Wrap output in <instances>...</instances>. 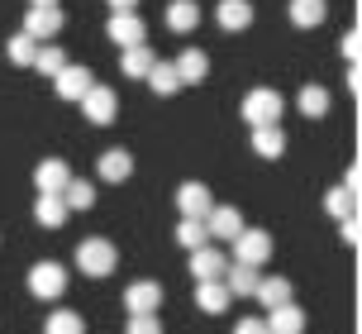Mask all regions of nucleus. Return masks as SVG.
<instances>
[{"label":"nucleus","mask_w":362,"mask_h":334,"mask_svg":"<svg viewBox=\"0 0 362 334\" xmlns=\"http://www.w3.org/2000/svg\"><path fill=\"white\" fill-rule=\"evenodd\" d=\"M281 110H286V100L276 91H267V86H257V91L243 96V120H248V125H276Z\"/></svg>","instance_id":"3"},{"label":"nucleus","mask_w":362,"mask_h":334,"mask_svg":"<svg viewBox=\"0 0 362 334\" xmlns=\"http://www.w3.org/2000/svg\"><path fill=\"white\" fill-rule=\"evenodd\" d=\"M124 334H163V325H158V316H129Z\"/></svg>","instance_id":"34"},{"label":"nucleus","mask_w":362,"mask_h":334,"mask_svg":"<svg viewBox=\"0 0 362 334\" xmlns=\"http://www.w3.org/2000/svg\"><path fill=\"white\" fill-rule=\"evenodd\" d=\"M229 243H234V258H238V263H253V267H262V263L272 258V234H267V229H248V224H243V229H238Z\"/></svg>","instance_id":"4"},{"label":"nucleus","mask_w":362,"mask_h":334,"mask_svg":"<svg viewBox=\"0 0 362 334\" xmlns=\"http://www.w3.org/2000/svg\"><path fill=\"white\" fill-rule=\"evenodd\" d=\"M81 110H86L90 125H115V115H119V96L100 86V81H90L86 96H81Z\"/></svg>","instance_id":"5"},{"label":"nucleus","mask_w":362,"mask_h":334,"mask_svg":"<svg viewBox=\"0 0 362 334\" xmlns=\"http://www.w3.org/2000/svg\"><path fill=\"white\" fill-rule=\"evenodd\" d=\"M296 105H300L305 120H325V115H329V91H325V86H305Z\"/></svg>","instance_id":"30"},{"label":"nucleus","mask_w":362,"mask_h":334,"mask_svg":"<svg viewBox=\"0 0 362 334\" xmlns=\"http://www.w3.org/2000/svg\"><path fill=\"white\" fill-rule=\"evenodd\" d=\"M67 201H62V191H38V201H34V220L43 224V229H62L67 224Z\"/></svg>","instance_id":"11"},{"label":"nucleus","mask_w":362,"mask_h":334,"mask_svg":"<svg viewBox=\"0 0 362 334\" xmlns=\"http://www.w3.org/2000/svg\"><path fill=\"white\" fill-rule=\"evenodd\" d=\"M215 24L229 29V34L248 29V24H253V5H248V0H219L215 5Z\"/></svg>","instance_id":"16"},{"label":"nucleus","mask_w":362,"mask_h":334,"mask_svg":"<svg viewBox=\"0 0 362 334\" xmlns=\"http://www.w3.org/2000/svg\"><path fill=\"white\" fill-rule=\"evenodd\" d=\"M119 267V248L110 239H100V234H90V239H81L76 243V272H86V277H110Z\"/></svg>","instance_id":"1"},{"label":"nucleus","mask_w":362,"mask_h":334,"mask_svg":"<svg viewBox=\"0 0 362 334\" xmlns=\"http://www.w3.org/2000/svg\"><path fill=\"white\" fill-rule=\"evenodd\" d=\"M144 81H148V86H153L158 96H177V86H181V76H177V62H153Z\"/></svg>","instance_id":"25"},{"label":"nucleus","mask_w":362,"mask_h":334,"mask_svg":"<svg viewBox=\"0 0 362 334\" xmlns=\"http://www.w3.org/2000/svg\"><path fill=\"white\" fill-rule=\"evenodd\" d=\"M344 243H358V215H348V220H344Z\"/></svg>","instance_id":"37"},{"label":"nucleus","mask_w":362,"mask_h":334,"mask_svg":"<svg viewBox=\"0 0 362 334\" xmlns=\"http://www.w3.org/2000/svg\"><path fill=\"white\" fill-rule=\"evenodd\" d=\"M124 306H129V316H153V311L163 306V287H158V282H129Z\"/></svg>","instance_id":"9"},{"label":"nucleus","mask_w":362,"mask_h":334,"mask_svg":"<svg viewBox=\"0 0 362 334\" xmlns=\"http://www.w3.org/2000/svg\"><path fill=\"white\" fill-rule=\"evenodd\" d=\"M253 296H257V301H262V306L272 311V306L291 301V282H286V277H262V282H257V292H253Z\"/></svg>","instance_id":"31"},{"label":"nucleus","mask_w":362,"mask_h":334,"mask_svg":"<svg viewBox=\"0 0 362 334\" xmlns=\"http://www.w3.org/2000/svg\"><path fill=\"white\" fill-rule=\"evenodd\" d=\"M153 62H158V57H153V48H148V43H129V48H124V57H119V72H124V76H134V81H144Z\"/></svg>","instance_id":"20"},{"label":"nucleus","mask_w":362,"mask_h":334,"mask_svg":"<svg viewBox=\"0 0 362 334\" xmlns=\"http://www.w3.org/2000/svg\"><path fill=\"white\" fill-rule=\"evenodd\" d=\"M344 57H348V62H358V34H353V29L344 34Z\"/></svg>","instance_id":"36"},{"label":"nucleus","mask_w":362,"mask_h":334,"mask_svg":"<svg viewBox=\"0 0 362 334\" xmlns=\"http://www.w3.org/2000/svg\"><path fill=\"white\" fill-rule=\"evenodd\" d=\"M267 334H305V311L296 306V301H281V306H272L267 311Z\"/></svg>","instance_id":"10"},{"label":"nucleus","mask_w":362,"mask_h":334,"mask_svg":"<svg viewBox=\"0 0 362 334\" xmlns=\"http://www.w3.org/2000/svg\"><path fill=\"white\" fill-rule=\"evenodd\" d=\"M234 334H267V325L248 316V320H238V325H234Z\"/></svg>","instance_id":"35"},{"label":"nucleus","mask_w":362,"mask_h":334,"mask_svg":"<svg viewBox=\"0 0 362 334\" xmlns=\"http://www.w3.org/2000/svg\"><path fill=\"white\" fill-rule=\"evenodd\" d=\"M229 287H224V277H210V282H200L196 287V306L205 311V316H224L229 311Z\"/></svg>","instance_id":"15"},{"label":"nucleus","mask_w":362,"mask_h":334,"mask_svg":"<svg viewBox=\"0 0 362 334\" xmlns=\"http://www.w3.org/2000/svg\"><path fill=\"white\" fill-rule=\"evenodd\" d=\"M67 182H72V167L62 163V158H43V163H38V172H34L38 191H62Z\"/></svg>","instance_id":"17"},{"label":"nucleus","mask_w":362,"mask_h":334,"mask_svg":"<svg viewBox=\"0 0 362 334\" xmlns=\"http://www.w3.org/2000/svg\"><path fill=\"white\" fill-rule=\"evenodd\" d=\"M43 334H86V320L76 316V311H53L48 325H43Z\"/></svg>","instance_id":"32"},{"label":"nucleus","mask_w":362,"mask_h":334,"mask_svg":"<svg viewBox=\"0 0 362 334\" xmlns=\"http://www.w3.org/2000/svg\"><path fill=\"white\" fill-rule=\"evenodd\" d=\"M105 34H110V43L129 48V43H144V38H148V24H144V15H139V10H129V15H110Z\"/></svg>","instance_id":"7"},{"label":"nucleus","mask_w":362,"mask_h":334,"mask_svg":"<svg viewBox=\"0 0 362 334\" xmlns=\"http://www.w3.org/2000/svg\"><path fill=\"white\" fill-rule=\"evenodd\" d=\"M90 81H95V76H90V67H81V62H67V67L53 76V86H57V96H62V100H81Z\"/></svg>","instance_id":"13"},{"label":"nucleus","mask_w":362,"mask_h":334,"mask_svg":"<svg viewBox=\"0 0 362 334\" xmlns=\"http://www.w3.org/2000/svg\"><path fill=\"white\" fill-rule=\"evenodd\" d=\"M34 67L43 76H57L62 67H67V53H62V43H38V53H34Z\"/></svg>","instance_id":"28"},{"label":"nucleus","mask_w":362,"mask_h":334,"mask_svg":"<svg viewBox=\"0 0 362 334\" xmlns=\"http://www.w3.org/2000/svg\"><path fill=\"white\" fill-rule=\"evenodd\" d=\"M110 10L115 15H129V10H139V0H110Z\"/></svg>","instance_id":"38"},{"label":"nucleus","mask_w":362,"mask_h":334,"mask_svg":"<svg viewBox=\"0 0 362 334\" xmlns=\"http://www.w3.org/2000/svg\"><path fill=\"white\" fill-rule=\"evenodd\" d=\"M224 253H219V243H200V248H191V272H196V282H210V277H224Z\"/></svg>","instance_id":"14"},{"label":"nucleus","mask_w":362,"mask_h":334,"mask_svg":"<svg viewBox=\"0 0 362 334\" xmlns=\"http://www.w3.org/2000/svg\"><path fill=\"white\" fill-rule=\"evenodd\" d=\"M29 5H62V0H29Z\"/></svg>","instance_id":"39"},{"label":"nucleus","mask_w":362,"mask_h":334,"mask_svg":"<svg viewBox=\"0 0 362 334\" xmlns=\"http://www.w3.org/2000/svg\"><path fill=\"white\" fill-rule=\"evenodd\" d=\"M196 24H200L196 0H172V5H167V29H172V34H191Z\"/></svg>","instance_id":"22"},{"label":"nucleus","mask_w":362,"mask_h":334,"mask_svg":"<svg viewBox=\"0 0 362 334\" xmlns=\"http://www.w3.org/2000/svg\"><path fill=\"white\" fill-rule=\"evenodd\" d=\"M205 72H210V57L200 53V48H186V53L177 57V76H181V86H191V81H205Z\"/></svg>","instance_id":"23"},{"label":"nucleus","mask_w":362,"mask_h":334,"mask_svg":"<svg viewBox=\"0 0 362 334\" xmlns=\"http://www.w3.org/2000/svg\"><path fill=\"white\" fill-rule=\"evenodd\" d=\"M325 210H329V215H339V220H348V215H358V196H353V191H329Z\"/></svg>","instance_id":"33"},{"label":"nucleus","mask_w":362,"mask_h":334,"mask_svg":"<svg viewBox=\"0 0 362 334\" xmlns=\"http://www.w3.org/2000/svg\"><path fill=\"white\" fill-rule=\"evenodd\" d=\"M215 205V196H210V186L205 182H181L177 186V210L181 215H196V220H205V210Z\"/></svg>","instance_id":"12"},{"label":"nucleus","mask_w":362,"mask_h":334,"mask_svg":"<svg viewBox=\"0 0 362 334\" xmlns=\"http://www.w3.org/2000/svg\"><path fill=\"white\" fill-rule=\"evenodd\" d=\"M281 149H286V139H281L276 125H253V153L257 158H281Z\"/></svg>","instance_id":"24"},{"label":"nucleus","mask_w":362,"mask_h":334,"mask_svg":"<svg viewBox=\"0 0 362 334\" xmlns=\"http://www.w3.org/2000/svg\"><path fill=\"white\" fill-rule=\"evenodd\" d=\"M238 229H243V215H238L234 205H210V210H205V234H210V243L234 239Z\"/></svg>","instance_id":"8"},{"label":"nucleus","mask_w":362,"mask_h":334,"mask_svg":"<svg viewBox=\"0 0 362 334\" xmlns=\"http://www.w3.org/2000/svg\"><path fill=\"white\" fill-rule=\"evenodd\" d=\"M95 172H100V182H129V172H134V158L124 149H110L95 158Z\"/></svg>","instance_id":"18"},{"label":"nucleus","mask_w":362,"mask_h":334,"mask_svg":"<svg viewBox=\"0 0 362 334\" xmlns=\"http://www.w3.org/2000/svg\"><path fill=\"white\" fill-rule=\"evenodd\" d=\"M34 53H38V38H29L24 29H19V34L5 43V57H10L15 67H34Z\"/></svg>","instance_id":"27"},{"label":"nucleus","mask_w":362,"mask_h":334,"mask_svg":"<svg viewBox=\"0 0 362 334\" xmlns=\"http://www.w3.org/2000/svg\"><path fill=\"white\" fill-rule=\"evenodd\" d=\"M177 243L186 248V253H191V248H200V243H210V234H205V220H196V215H181Z\"/></svg>","instance_id":"29"},{"label":"nucleus","mask_w":362,"mask_h":334,"mask_svg":"<svg viewBox=\"0 0 362 334\" xmlns=\"http://www.w3.org/2000/svg\"><path fill=\"white\" fill-rule=\"evenodd\" d=\"M29 292H34L38 301H57L62 292H67V267L53 258L34 263V272H29Z\"/></svg>","instance_id":"2"},{"label":"nucleus","mask_w":362,"mask_h":334,"mask_svg":"<svg viewBox=\"0 0 362 334\" xmlns=\"http://www.w3.org/2000/svg\"><path fill=\"white\" fill-rule=\"evenodd\" d=\"M62 201H67V210H90V205H95V182L72 177V182L62 186Z\"/></svg>","instance_id":"26"},{"label":"nucleus","mask_w":362,"mask_h":334,"mask_svg":"<svg viewBox=\"0 0 362 334\" xmlns=\"http://www.w3.org/2000/svg\"><path fill=\"white\" fill-rule=\"evenodd\" d=\"M62 24H67L62 5H29V15H24V34L43 43V38H57V34H62Z\"/></svg>","instance_id":"6"},{"label":"nucleus","mask_w":362,"mask_h":334,"mask_svg":"<svg viewBox=\"0 0 362 334\" xmlns=\"http://www.w3.org/2000/svg\"><path fill=\"white\" fill-rule=\"evenodd\" d=\"M257 267L253 263H234V267H224V287H229V296H253L257 292Z\"/></svg>","instance_id":"19"},{"label":"nucleus","mask_w":362,"mask_h":334,"mask_svg":"<svg viewBox=\"0 0 362 334\" xmlns=\"http://www.w3.org/2000/svg\"><path fill=\"white\" fill-rule=\"evenodd\" d=\"M286 15H291V24H296V29H315V24H325L329 5H325V0H291Z\"/></svg>","instance_id":"21"}]
</instances>
